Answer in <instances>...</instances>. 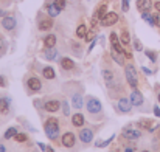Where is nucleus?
Here are the masks:
<instances>
[{"label":"nucleus","mask_w":160,"mask_h":152,"mask_svg":"<svg viewBox=\"0 0 160 152\" xmlns=\"http://www.w3.org/2000/svg\"><path fill=\"white\" fill-rule=\"evenodd\" d=\"M44 129H45V134H47V137L50 140H56L58 138L59 124H58V120L56 118H48L47 123H45V126H44Z\"/></svg>","instance_id":"obj_1"},{"label":"nucleus","mask_w":160,"mask_h":152,"mask_svg":"<svg viewBox=\"0 0 160 152\" xmlns=\"http://www.w3.org/2000/svg\"><path fill=\"white\" fill-rule=\"evenodd\" d=\"M126 79H128V84L135 89L137 84H138V78H137V71H135V67L132 64H128L126 65Z\"/></svg>","instance_id":"obj_2"},{"label":"nucleus","mask_w":160,"mask_h":152,"mask_svg":"<svg viewBox=\"0 0 160 152\" xmlns=\"http://www.w3.org/2000/svg\"><path fill=\"white\" fill-rule=\"evenodd\" d=\"M101 109H103V105L97 98H93V96L87 98V110H89V113H100Z\"/></svg>","instance_id":"obj_3"},{"label":"nucleus","mask_w":160,"mask_h":152,"mask_svg":"<svg viewBox=\"0 0 160 152\" xmlns=\"http://www.w3.org/2000/svg\"><path fill=\"white\" fill-rule=\"evenodd\" d=\"M118 22V14L117 12H106V16L101 19V25L103 27H112Z\"/></svg>","instance_id":"obj_4"},{"label":"nucleus","mask_w":160,"mask_h":152,"mask_svg":"<svg viewBox=\"0 0 160 152\" xmlns=\"http://www.w3.org/2000/svg\"><path fill=\"white\" fill-rule=\"evenodd\" d=\"M75 141H76V138H75V135H73L72 132H65V134H64V137H62V146H65V148H73V146H75Z\"/></svg>","instance_id":"obj_5"},{"label":"nucleus","mask_w":160,"mask_h":152,"mask_svg":"<svg viewBox=\"0 0 160 152\" xmlns=\"http://www.w3.org/2000/svg\"><path fill=\"white\" fill-rule=\"evenodd\" d=\"M109 37H110V44H112V50L118 51V53H124L121 44H120V39H118V36H117V33H110Z\"/></svg>","instance_id":"obj_6"},{"label":"nucleus","mask_w":160,"mask_h":152,"mask_svg":"<svg viewBox=\"0 0 160 152\" xmlns=\"http://www.w3.org/2000/svg\"><path fill=\"white\" fill-rule=\"evenodd\" d=\"M28 89L31 92H39L42 89V82L39 81V78H30L28 79Z\"/></svg>","instance_id":"obj_7"},{"label":"nucleus","mask_w":160,"mask_h":152,"mask_svg":"<svg viewBox=\"0 0 160 152\" xmlns=\"http://www.w3.org/2000/svg\"><path fill=\"white\" fill-rule=\"evenodd\" d=\"M79 138H81L82 143H90V141L93 140V132H92V129H82V130L79 132Z\"/></svg>","instance_id":"obj_8"},{"label":"nucleus","mask_w":160,"mask_h":152,"mask_svg":"<svg viewBox=\"0 0 160 152\" xmlns=\"http://www.w3.org/2000/svg\"><path fill=\"white\" fill-rule=\"evenodd\" d=\"M123 137L128 138V140H137V138L142 137V134H140V130H135V129H126L123 132Z\"/></svg>","instance_id":"obj_9"},{"label":"nucleus","mask_w":160,"mask_h":152,"mask_svg":"<svg viewBox=\"0 0 160 152\" xmlns=\"http://www.w3.org/2000/svg\"><path fill=\"white\" fill-rule=\"evenodd\" d=\"M131 102H132L134 105H142V104H143V95H142L138 90H134V92L131 93Z\"/></svg>","instance_id":"obj_10"},{"label":"nucleus","mask_w":160,"mask_h":152,"mask_svg":"<svg viewBox=\"0 0 160 152\" xmlns=\"http://www.w3.org/2000/svg\"><path fill=\"white\" fill-rule=\"evenodd\" d=\"M2 25H3V28H5V30H14V27H16V19H14V17L6 16V17H3Z\"/></svg>","instance_id":"obj_11"},{"label":"nucleus","mask_w":160,"mask_h":152,"mask_svg":"<svg viewBox=\"0 0 160 152\" xmlns=\"http://www.w3.org/2000/svg\"><path fill=\"white\" fill-rule=\"evenodd\" d=\"M151 6H152V2H151V0H137V8H138L142 12L149 11Z\"/></svg>","instance_id":"obj_12"},{"label":"nucleus","mask_w":160,"mask_h":152,"mask_svg":"<svg viewBox=\"0 0 160 152\" xmlns=\"http://www.w3.org/2000/svg\"><path fill=\"white\" fill-rule=\"evenodd\" d=\"M44 109L47 110V112H58L59 109H61V102L59 101H47L44 104Z\"/></svg>","instance_id":"obj_13"},{"label":"nucleus","mask_w":160,"mask_h":152,"mask_svg":"<svg viewBox=\"0 0 160 152\" xmlns=\"http://www.w3.org/2000/svg\"><path fill=\"white\" fill-rule=\"evenodd\" d=\"M56 56H58V51H56L54 47H47L45 51H44V57H45L47 61H54Z\"/></svg>","instance_id":"obj_14"},{"label":"nucleus","mask_w":160,"mask_h":152,"mask_svg":"<svg viewBox=\"0 0 160 152\" xmlns=\"http://www.w3.org/2000/svg\"><path fill=\"white\" fill-rule=\"evenodd\" d=\"M131 104H132L131 100L121 98V100L118 101V109H120L121 112H124V113H126V112H129V110H131Z\"/></svg>","instance_id":"obj_15"},{"label":"nucleus","mask_w":160,"mask_h":152,"mask_svg":"<svg viewBox=\"0 0 160 152\" xmlns=\"http://www.w3.org/2000/svg\"><path fill=\"white\" fill-rule=\"evenodd\" d=\"M38 27H39V30H41V31H48V30H52V27H53V20H52V19L41 20Z\"/></svg>","instance_id":"obj_16"},{"label":"nucleus","mask_w":160,"mask_h":152,"mask_svg":"<svg viewBox=\"0 0 160 152\" xmlns=\"http://www.w3.org/2000/svg\"><path fill=\"white\" fill-rule=\"evenodd\" d=\"M61 67L64 70H72V68H75V62L70 57H62L61 59Z\"/></svg>","instance_id":"obj_17"},{"label":"nucleus","mask_w":160,"mask_h":152,"mask_svg":"<svg viewBox=\"0 0 160 152\" xmlns=\"http://www.w3.org/2000/svg\"><path fill=\"white\" fill-rule=\"evenodd\" d=\"M72 124H73L75 127H81V126L84 124V116H82L81 113H75V115L72 116Z\"/></svg>","instance_id":"obj_18"},{"label":"nucleus","mask_w":160,"mask_h":152,"mask_svg":"<svg viewBox=\"0 0 160 152\" xmlns=\"http://www.w3.org/2000/svg\"><path fill=\"white\" fill-rule=\"evenodd\" d=\"M103 78H104V82H106L107 87H112L113 86V73L110 70H104L103 71Z\"/></svg>","instance_id":"obj_19"},{"label":"nucleus","mask_w":160,"mask_h":152,"mask_svg":"<svg viewBox=\"0 0 160 152\" xmlns=\"http://www.w3.org/2000/svg\"><path fill=\"white\" fill-rule=\"evenodd\" d=\"M9 112V100L8 98H0V113L6 115Z\"/></svg>","instance_id":"obj_20"},{"label":"nucleus","mask_w":160,"mask_h":152,"mask_svg":"<svg viewBox=\"0 0 160 152\" xmlns=\"http://www.w3.org/2000/svg\"><path fill=\"white\" fill-rule=\"evenodd\" d=\"M112 57L115 59V62L118 65H124V53H118V51L112 50Z\"/></svg>","instance_id":"obj_21"},{"label":"nucleus","mask_w":160,"mask_h":152,"mask_svg":"<svg viewBox=\"0 0 160 152\" xmlns=\"http://www.w3.org/2000/svg\"><path fill=\"white\" fill-rule=\"evenodd\" d=\"M138 127L148 129V130H154V129H156V127L152 126V121H151V120H142V121H138Z\"/></svg>","instance_id":"obj_22"},{"label":"nucleus","mask_w":160,"mask_h":152,"mask_svg":"<svg viewBox=\"0 0 160 152\" xmlns=\"http://www.w3.org/2000/svg\"><path fill=\"white\" fill-rule=\"evenodd\" d=\"M42 75H44V78H45V79H53L54 76H56L53 67H45V68L42 70Z\"/></svg>","instance_id":"obj_23"},{"label":"nucleus","mask_w":160,"mask_h":152,"mask_svg":"<svg viewBox=\"0 0 160 152\" xmlns=\"http://www.w3.org/2000/svg\"><path fill=\"white\" fill-rule=\"evenodd\" d=\"M44 45H45V48H47V47H54V45H56V36H54V34L45 36V39H44Z\"/></svg>","instance_id":"obj_24"},{"label":"nucleus","mask_w":160,"mask_h":152,"mask_svg":"<svg viewBox=\"0 0 160 152\" xmlns=\"http://www.w3.org/2000/svg\"><path fill=\"white\" fill-rule=\"evenodd\" d=\"M72 102H73L75 109H81V107H82V96H81V95H73Z\"/></svg>","instance_id":"obj_25"},{"label":"nucleus","mask_w":160,"mask_h":152,"mask_svg":"<svg viewBox=\"0 0 160 152\" xmlns=\"http://www.w3.org/2000/svg\"><path fill=\"white\" fill-rule=\"evenodd\" d=\"M76 36H78V37H86V36H87V28H86V25H79V27H78Z\"/></svg>","instance_id":"obj_26"},{"label":"nucleus","mask_w":160,"mask_h":152,"mask_svg":"<svg viewBox=\"0 0 160 152\" xmlns=\"http://www.w3.org/2000/svg\"><path fill=\"white\" fill-rule=\"evenodd\" d=\"M120 41H121V44H123V45H128V44L131 42V36H129V33H128L126 30L121 33V37H120Z\"/></svg>","instance_id":"obj_27"},{"label":"nucleus","mask_w":160,"mask_h":152,"mask_svg":"<svg viewBox=\"0 0 160 152\" xmlns=\"http://www.w3.org/2000/svg\"><path fill=\"white\" fill-rule=\"evenodd\" d=\"M47 11H48L50 17H56V16H58V14L61 12V9H58L54 3H53V5H50V6H48V9H47Z\"/></svg>","instance_id":"obj_28"},{"label":"nucleus","mask_w":160,"mask_h":152,"mask_svg":"<svg viewBox=\"0 0 160 152\" xmlns=\"http://www.w3.org/2000/svg\"><path fill=\"white\" fill-rule=\"evenodd\" d=\"M16 134H17V129H16V127H9V129L5 132V138H6V140H9V138H12Z\"/></svg>","instance_id":"obj_29"},{"label":"nucleus","mask_w":160,"mask_h":152,"mask_svg":"<svg viewBox=\"0 0 160 152\" xmlns=\"http://www.w3.org/2000/svg\"><path fill=\"white\" fill-rule=\"evenodd\" d=\"M104 16H106V5H103L101 8H98V11H97V16H95V17L101 20Z\"/></svg>","instance_id":"obj_30"},{"label":"nucleus","mask_w":160,"mask_h":152,"mask_svg":"<svg viewBox=\"0 0 160 152\" xmlns=\"http://www.w3.org/2000/svg\"><path fill=\"white\" fill-rule=\"evenodd\" d=\"M142 17H143L149 25H156V23H154V16H149V14H148V11H146V12H143V14H142Z\"/></svg>","instance_id":"obj_31"},{"label":"nucleus","mask_w":160,"mask_h":152,"mask_svg":"<svg viewBox=\"0 0 160 152\" xmlns=\"http://www.w3.org/2000/svg\"><path fill=\"white\" fill-rule=\"evenodd\" d=\"M14 140L17 141V143H23V141H27V134H16L14 135Z\"/></svg>","instance_id":"obj_32"},{"label":"nucleus","mask_w":160,"mask_h":152,"mask_svg":"<svg viewBox=\"0 0 160 152\" xmlns=\"http://www.w3.org/2000/svg\"><path fill=\"white\" fill-rule=\"evenodd\" d=\"M53 3L56 5V8H58V9H61V11H62V9L65 8V5H67V2H65V0H54Z\"/></svg>","instance_id":"obj_33"},{"label":"nucleus","mask_w":160,"mask_h":152,"mask_svg":"<svg viewBox=\"0 0 160 152\" xmlns=\"http://www.w3.org/2000/svg\"><path fill=\"white\" fill-rule=\"evenodd\" d=\"M134 50L135 51H142L143 50V45H142V42H140L138 39H134Z\"/></svg>","instance_id":"obj_34"},{"label":"nucleus","mask_w":160,"mask_h":152,"mask_svg":"<svg viewBox=\"0 0 160 152\" xmlns=\"http://www.w3.org/2000/svg\"><path fill=\"white\" fill-rule=\"evenodd\" d=\"M145 53H146V56L149 57V61H152V62H156V61H157V56H156V53H154V51L146 50Z\"/></svg>","instance_id":"obj_35"},{"label":"nucleus","mask_w":160,"mask_h":152,"mask_svg":"<svg viewBox=\"0 0 160 152\" xmlns=\"http://www.w3.org/2000/svg\"><path fill=\"white\" fill-rule=\"evenodd\" d=\"M121 9H123V12L129 11V0H121Z\"/></svg>","instance_id":"obj_36"},{"label":"nucleus","mask_w":160,"mask_h":152,"mask_svg":"<svg viewBox=\"0 0 160 152\" xmlns=\"http://www.w3.org/2000/svg\"><path fill=\"white\" fill-rule=\"evenodd\" d=\"M113 138H115V135H112V137H109L106 141H101V145H100V148H106L107 145H110V141H113Z\"/></svg>","instance_id":"obj_37"},{"label":"nucleus","mask_w":160,"mask_h":152,"mask_svg":"<svg viewBox=\"0 0 160 152\" xmlns=\"http://www.w3.org/2000/svg\"><path fill=\"white\" fill-rule=\"evenodd\" d=\"M62 112H64V115H68L70 113V109H68V104L64 101V104H62Z\"/></svg>","instance_id":"obj_38"},{"label":"nucleus","mask_w":160,"mask_h":152,"mask_svg":"<svg viewBox=\"0 0 160 152\" xmlns=\"http://www.w3.org/2000/svg\"><path fill=\"white\" fill-rule=\"evenodd\" d=\"M154 23H156L157 27H160V12H157V14L154 16Z\"/></svg>","instance_id":"obj_39"},{"label":"nucleus","mask_w":160,"mask_h":152,"mask_svg":"<svg viewBox=\"0 0 160 152\" xmlns=\"http://www.w3.org/2000/svg\"><path fill=\"white\" fill-rule=\"evenodd\" d=\"M0 86H2V87L6 86V79H5V76H0Z\"/></svg>","instance_id":"obj_40"},{"label":"nucleus","mask_w":160,"mask_h":152,"mask_svg":"<svg viewBox=\"0 0 160 152\" xmlns=\"http://www.w3.org/2000/svg\"><path fill=\"white\" fill-rule=\"evenodd\" d=\"M142 70H143V73H145V75H148V76H149V75H151V73H152V71H151V70H149V68H146V67H143V68H142Z\"/></svg>","instance_id":"obj_41"},{"label":"nucleus","mask_w":160,"mask_h":152,"mask_svg":"<svg viewBox=\"0 0 160 152\" xmlns=\"http://www.w3.org/2000/svg\"><path fill=\"white\" fill-rule=\"evenodd\" d=\"M154 113H156V116H159V118H160V109L157 107V105L154 107Z\"/></svg>","instance_id":"obj_42"},{"label":"nucleus","mask_w":160,"mask_h":152,"mask_svg":"<svg viewBox=\"0 0 160 152\" xmlns=\"http://www.w3.org/2000/svg\"><path fill=\"white\" fill-rule=\"evenodd\" d=\"M39 148H41L42 151H47V146H45L44 143H39Z\"/></svg>","instance_id":"obj_43"},{"label":"nucleus","mask_w":160,"mask_h":152,"mask_svg":"<svg viewBox=\"0 0 160 152\" xmlns=\"http://www.w3.org/2000/svg\"><path fill=\"white\" fill-rule=\"evenodd\" d=\"M124 152H134V148H131V146H129V148H126V149H124Z\"/></svg>","instance_id":"obj_44"},{"label":"nucleus","mask_w":160,"mask_h":152,"mask_svg":"<svg viewBox=\"0 0 160 152\" xmlns=\"http://www.w3.org/2000/svg\"><path fill=\"white\" fill-rule=\"evenodd\" d=\"M93 47H95V41H92V44H90V47H89V51H92Z\"/></svg>","instance_id":"obj_45"},{"label":"nucleus","mask_w":160,"mask_h":152,"mask_svg":"<svg viewBox=\"0 0 160 152\" xmlns=\"http://www.w3.org/2000/svg\"><path fill=\"white\" fill-rule=\"evenodd\" d=\"M154 6H156V9H157V11H159V12H160V2H157V3L154 5Z\"/></svg>","instance_id":"obj_46"},{"label":"nucleus","mask_w":160,"mask_h":152,"mask_svg":"<svg viewBox=\"0 0 160 152\" xmlns=\"http://www.w3.org/2000/svg\"><path fill=\"white\" fill-rule=\"evenodd\" d=\"M0 152H5V146L3 145H0Z\"/></svg>","instance_id":"obj_47"},{"label":"nucleus","mask_w":160,"mask_h":152,"mask_svg":"<svg viewBox=\"0 0 160 152\" xmlns=\"http://www.w3.org/2000/svg\"><path fill=\"white\" fill-rule=\"evenodd\" d=\"M47 152H54L53 149H47Z\"/></svg>","instance_id":"obj_48"},{"label":"nucleus","mask_w":160,"mask_h":152,"mask_svg":"<svg viewBox=\"0 0 160 152\" xmlns=\"http://www.w3.org/2000/svg\"><path fill=\"white\" fill-rule=\"evenodd\" d=\"M2 14H3V11H2V9H0V16H2Z\"/></svg>","instance_id":"obj_49"},{"label":"nucleus","mask_w":160,"mask_h":152,"mask_svg":"<svg viewBox=\"0 0 160 152\" xmlns=\"http://www.w3.org/2000/svg\"><path fill=\"white\" fill-rule=\"evenodd\" d=\"M159 102H160V93H159Z\"/></svg>","instance_id":"obj_50"},{"label":"nucleus","mask_w":160,"mask_h":152,"mask_svg":"<svg viewBox=\"0 0 160 152\" xmlns=\"http://www.w3.org/2000/svg\"><path fill=\"white\" fill-rule=\"evenodd\" d=\"M142 152H149V151H142Z\"/></svg>","instance_id":"obj_51"}]
</instances>
